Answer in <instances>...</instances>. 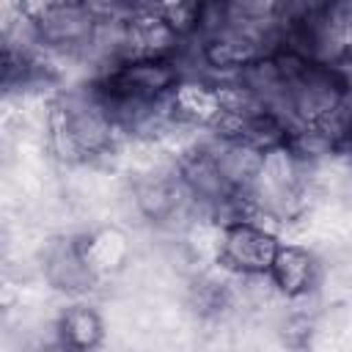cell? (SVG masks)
<instances>
[{"instance_id": "7a4b0ae2", "label": "cell", "mask_w": 352, "mask_h": 352, "mask_svg": "<svg viewBox=\"0 0 352 352\" xmlns=\"http://www.w3.org/2000/svg\"><path fill=\"white\" fill-rule=\"evenodd\" d=\"M314 258L308 250L297 248V245H280L275 253V261L270 267V278L275 280V286H280L286 294H302L311 289L314 283Z\"/></svg>"}, {"instance_id": "6da1fadb", "label": "cell", "mask_w": 352, "mask_h": 352, "mask_svg": "<svg viewBox=\"0 0 352 352\" xmlns=\"http://www.w3.org/2000/svg\"><path fill=\"white\" fill-rule=\"evenodd\" d=\"M278 248L280 245L270 231L250 220H236L223 231L220 258L226 267H234L242 275H270Z\"/></svg>"}, {"instance_id": "3957f363", "label": "cell", "mask_w": 352, "mask_h": 352, "mask_svg": "<svg viewBox=\"0 0 352 352\" xmlns=\"http://www.w3.org/2000/svg\"><path fill=\"white\" fill-rule=\"evenodd\" d=\"M102 336V324L94 311L85 305H74L60 319V341L74 352H88Z\"/></svg>"}]
</instances>
